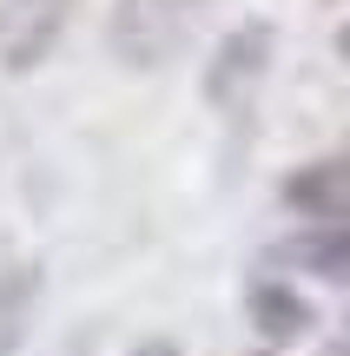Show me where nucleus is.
Instances as JSON below:
<instances>
[{
  "label": "nucleus",
  "instance_id": "obj_1",
  "mask_svg": "<svg viewBox=\"0 0 350 356\" xmlns=\"http://www.w3.org/2000/svg\"><path fill=\"white\" fill-rule=\"evenodd\" d=\"M225 0H113L106 13V47L126 73H159L198 40V26Z\"/></svg>",
  "mask_w": 350,
  "mask_h": 356
},
{
  "label": "nucleus",
  "instance_id": "obj_2",
  "mask_svg": "<svg viewBox=\"0 0 350 356\" xmlns=\"http://www.w3.org/2000/svg\"><path fill=\"white\" fill-rule=\"evenodd\" d=\"M271 47H278L271 20H245L238 33H225L218 53L205 60V99L218 106V113H238V106L258 92L264 66H271Z\"/></svg>",
  "mask_w": 350,
  "mask_h": 356
},
{
  "label": "nucleus",
  "instance_id": "obj_3",
  "mask_svg": "<svg viewBox=\"0 0 350 356\" xmlns=\"http://www.w3.org/2000/svg\"><path fill=\"white\" fill-rule=\"evenodd\" d=\"M73 7L79 0H0V66L7 73H33L60 47Z\"/></svg>",
  "mask_w": 350,
  "mask_h": 356
},
{
  "label": "nucleus",
  "instance_id": "obj_4",
  "mask_svg": "<svg viewBox=\"0 0 350 356\" xmlns=\"http://www.w3.org/2000/svg\"><path fill=\"white\" fill-rule=\"evenodd\" d=\"M285 204L304 211V218H324V225H350V152L298 165L285 178Z\"/></svg>",
  "mask_w": 350,
  "mask_h": 356
},
{
  "label": "nucleus",
  "instance_id": "obj_5",
  "mask_svg": "<svg viewBox=\"0 0 350 356\" xmlns=\"http://www.w3.org/2000/svg\"><path fill=\"white\" fill-rule=\"evenodd\" d=\"M245 310H251V330L258 337H271V343H298L304 330H311V304H304L291 284H278V277H258L245 291Z\"/></svg>",
  "mask_w": 350,
  "mask_h": 356
},
{
  "label": "nucleus",
  "instance_id": "obj_6",
  "mask_svg": "<svg viewBox=\"0 0 350 356\" xmlns=\"http://www.w3.org/2000/svg\"><path fill=\"white\" fill-rule=\"evenodd\" d=\"M33 304H40V264H7L0 270V356H20Z\"/></svg>",
  "mask_w": 350,
  "mask_h": 356
},
{
  "label": "nucleus",
  "instance_id": "obj_7",
  "mask_svg": "<svg viewBox=\"0 0 350 356\" xmlns=\"http://www.w3.org/2000/svg\"><path fill=\"white\" fill-rule=\"evenodd\" d=\"M291 264L317 270V277L331 284H350V225H324V231H304L298 244H285Z\"/></svg>",
  "mask_w": 350,
  "mask_h": 356
},
{
  "label": "nucleus",
  "instance_id": "obj_8",
  "mask_svg": "<svg viewBox=\"0 0 350 356\" xmlns=\"http://www.w3.org/2000/svg\"><path fill=\"white\" fill-rule=\"evenodd\" d=\"M126 356H179V343H166V337H152V343H139V350H126Z\"/></svg>",
  "mask_w": 350,
  "mask_h": 356
},
{
  "label": "nucleus",
  "instance_id": "obj_9",
  "mask_svg": "<svg viewBox=\"0 0 350 356\" xmlns=\"http://www.w3.org/2000/svg\"><path fill=\"white\" fill-rule=\"evenodd\" d=\"M337 53H344V60H350V26H337Z\"/></svg>",
  "mask_w": 350,
  "mask_h": 356
}]
</instances>
